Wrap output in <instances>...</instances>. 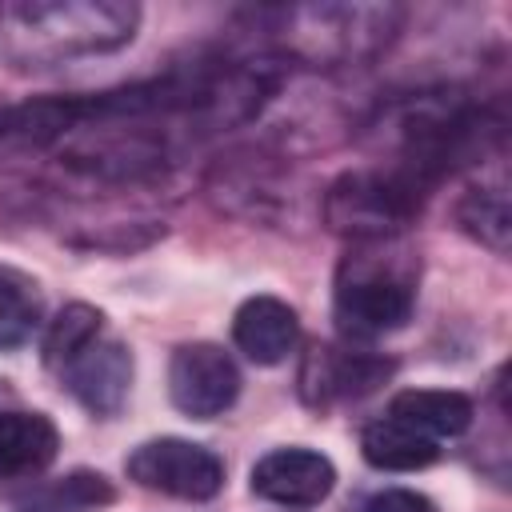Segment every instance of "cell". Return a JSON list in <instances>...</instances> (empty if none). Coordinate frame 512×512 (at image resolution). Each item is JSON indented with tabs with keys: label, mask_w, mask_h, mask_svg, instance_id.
<instances>
[{
	"label": "cell",
	"mask_w": 512,
	"mask_h": 512,
	"mask_svg": "<svg viewBox=\"0 0 512 512\" xmlns=\"http://www.w3.org/2000/svg\"><path fill=\"white\" fill-rule=\"evenodd\" d=\"M40 316H44L40 284L20 268L0 264V352L28 344L32 332L40 328Z\"/></svg>",
	"instance_id": "obj_14"
},
{
	"label": "cell",
	"mask_w": 512,
	"mask_h": 512,
	"mask_svg": "<svg viewBox=\"0 0 512 512\" xmlns=\"http://www.w3.org/2000/svg\"><path fill=\"white\" fill-rule=\"evenodd\" d=\"M388 416L440 440V436H460L472 424V400L448 388H404L392 396Z\"/></svg>",
	"instance_id": "obj_12"
},
{
	"label": "cell",
	"mask_w": 512,
	"mask_h": 512,
	"mask_svg": "<svg viewBox=\"0 0 512 512\" xmlns=\"http://www.w3.org/2000/svg\"><path fill=\"white\" fill-rule=\"evenodd\" d=\"M60 448V432L44 412L0 408V476L28 480L40 476Z\"/></svg>",
	"instance_id": "obj_11"
},
{
	"label": "cell",
	"mask_w": 512,
	"mask_h": 512,
	"mask_svg": "<svg viewBox=\"0 0 512 512\" xmlns=\"http://www.w3.org/2000/svg\"><path fill=\"white\" fill-rule=\"evenodd\" d=\"M388 372H392L388 360L316 344V348L304 356V368H300V392H304L308 404H332V400H348V396H364V392H372L376 384H384Z\"/></svg>",
	"instance_id": "obj_9"
},
{
	"label": "cell",
	"mask_w": 512,
	"mask_h": 512,
	"mask_svg": "<svg viewBox=\"0 0 512 512\" xmlns=\"http://www.w3.org/2000/svg\"><path fill=\"white\" fill-rule=\"evenodd\" d=\"M68 392L96 416H112L124 396H128V384H132V352L120 344V340H96L88 344L76 360H68L60 368Z\"/></svg>",
	"instance_id": "obj_8"
},
{
	"label": "cell",
	"mask_w": 512,
	"mask_h": 512,
	"mask_svg": "<svg viewBox=\"0 0 512 512\" xmlns=\"http://www.w3.org/2000/svg\"><path fill=\"white\" fill-rule=\"evenodd\" d=\"M380 240L376 252L360 248L348 252L340 272H336V324L344 336L372 340L384 332H396L408 324L412 304H416V264L408 252L384 248Z\"/></svg>",
	"instance_id": "obj_2"
},
{
	"label": "cell",
	"mask_w": 512,
	"mask_h": 512,
	"mask_svg": "<svg viewBox=\"0 0 512 512\" xmlns=\"http://www.w3.org/2000/svg\"><path fill=\"white\" fill-rule=\"evenodd\" d=\"M168 396L184 416L212 420L236 404L240 372L220 344H208V340L180 344L168 364Z\"/></svg>",
	"instance_id": "obj_6"
},
{
	"label": "cell",
	"mask_w": 512,
	"mask_h": 512,
	"mask_svg": "<svg viewBox=\"0 0 512 512\" xmlns=\"http://www.w3.org/2000/svg\"><path fill=\"white\" fill-rule=\"evenodd\" d=\"M336 484V468L328 456L312 448H276L252 464V492L268 504L312 508Z\"/></svg>",
	"instance_id": "obj_7"
},
{
	"label": "cell",
	"mask_w": 512,
	"mask_h": 512,
	"mask_svg": "<svg viewBox=\"0 0 512 512\" xmlns=\"http://www.w3.org/2000/svg\"><path fill=\"white\" fill-rule=\"evenodd\" d=\"M124 468L140 488L176 500H212L224 488V460L212 448L180 436L144 440L140 448H132Z\"/></svg>",
	"instance_id": "obj_5"
},
{
	"label": "cell",
	"mask_w": 512,
	"mask_h": 512,
	"mask_svg": "<svg viewBox=\"0 0 512 512\" xmlns=\"http://www.w3.org/2000/svg\"><path fill=\"white\" fill-rule=\"evenodd\" d=\"M112 484L100 472H72L64 480H52L44 488H36L20 512H92L100 504H112Z\"/></svg>",
	"instance_id": "obj_16"
},
{
	"label": "cell",
	"mask_w": 512,
	"mask_h": 512,
	"mask_svg": "<svg viewBox=\"0 0 512 512\" xmlns=\"http://www.w3.org/2000/svg\"><path fill=\"white\" fill-rule=\"evenodd\" d=\"M232 340L252 364H280L300 340V320L276 296H248L232 316Z\"/></svg>",
	"instance_id": "obj_10"
},
{
	"label": "cell",
	"mask_w": 512,
	"mask_h": 512,
	"mask_svg": "<svg viewBox=\"0 0 512 512\" xmlns=\"http://www.w3.org/2000/svg\"><path fill=\"white\" fill-rule=\"evenodd\" d=\"M424 188L412 184L404 172L388 168H360V172H344L328 196H324V220L332 232L352 236L356 244H376V240H392L420 208Z\"/></svg>",
	"instance_id": "obj_4"
},
{
	"label": "cell",
	"mask_w": 512,
	"mask_h": 512,
	"mask_svg": "<svg viewBox=\"0 0 512 512\" xmlns=\"http://www.w3.org/2000/svg\"><path fill=\"white\" fill-rule=\"evenodd\" d=\"M456 220L468 236L484 240L488 248H496V252L508 248V196H504V188H472L456 204Z\"/></svg>",
	"instance_id": "obj_17"
},
{
	"label": "cell",
	"mask_w": 512,
	"mask_h": 512,
	"mask_svg": "<svg viewBox=\"0 0 512 512\" xmlns=\"http://www.w3.org/2000/svg\"><path fill=\"white\" fill-rule=\"evenodd\" d=\"M360 452L380 472H416V468H428L440 456L432 436H424V432H416V428H408L392 416H384V420H376L360 432Z\"/></svg>",
	"instance_id": "obj_13"
},
{
	"label": "cell",
	"mask_w": 512,
	"mask_h": 512,
	"mask_svg": "<svg viewBox=\"0 0 512 512\" xmlns=\"http://www.w3.org/2000/svg\"><path fill=\"white\" fill-rule=\"evenodd\" d=\"M104 336V316L92 304H64L56 312V320L44 332V364L48 368H64L68 360H76L88 344H96Z\"/></svg>",
	"instance_id": "obj_15"
},
{
	"label": "cell",
	"mask_w": 512,
	"mask_h": 512,
	"mask_svg": "<svg viewBox=\"0 0 512 512\" xmlns=\"http://www.w3.org/2000/svg\"><path fill=\"white\" fill-rule=\"evenodd\" d=\"M140 28L128 0H36L0 12V48L16 68H56L124 48Z\"/></svg>",
	"instance_id": "obj_1"
},
{
	"label": "cell",
	"mask_w": 512,
	"mask_h": 512,
	"mask_svg": "<svg viewBox=\"0 0 512 512\" xmlns=\"http://www.w3.org/2000/svg\"><path fill=\"white\" fill-rule=\"evenodd\" d=\"M396 20L400 12L384 4H312L280 12L272 32L284 52L312 64H332L376 52L396 32Z\"/></svg>",
	"instance_id": "obj_3"
},
{
	"label": "cell",
	"mask_w": 512,
	"mask_h": 512,
	"mask_svg": "<svg viewBox=\"0 0 512 512\" xmlns=\"http://www.w3.org/2000/svg\"><path fill=\"white\" fill-rule=\"evenodd\" d=\"M360 512H436V504L412 488H384V492L368 496Z\"/></svg>",
	"instance_id": "obj_18"
}]
</instances>
